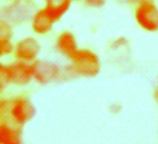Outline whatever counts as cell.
I'll return each mask as SVG.
<instances>
[{
  "label": "cell",
  "mask_w": 158,
  "mask_h": 144,
  "mask_svg": "<svg viewBox=\"0 0 158 144\" xmlns=\"http://www.w3.org/2000/svg\"><path fill=\"white\" fill-rule=\"evenodd\" d=\"M56 45L58 51L70 59L78 50L75 37L71 32L68 31L63 32L61 34H59L56 39Z\"/></svg>",
  "instance_id": "obj_8"
},
{
  "label": "cell",
  "mask_w": 158,
  "mask_h": 144,
  "mask_svg": "<svg viewBox=\"0 0 158 144\" xmlns=\"http://www.w3.org/2000/svg\"><path fill=\"white\" fill-rule=\"evenodd\" d=\"M135 10V21L147 32L158 30V7L153 0H142L137 4Z\"/></svg>",
  "instance_id": "obj_4"
},
{
  "label": "cell",
  "mask_w": 158,
  "mask_h": 144,
  "mask_svg": "<svg viewBox=\"0 0 158 144\" xmlns=\"http://www.w3.org/2000/svg\"><path fill=\"white\" fill-rule=\"evenodd\" d=\"M155 96H156V99L158 100V90H157V91H156V94H155Z\"/></svg>",
  "instance_id": "obj_14"
},
{
  "label": "cell",
  "mask_w": 158,
  "mask_h": 144,
  "mask_svg": "<svg viewBox=\"0 0 158 144\" xmlns=\"http://www.w3.org/2000/svg\"><path fill=\"white\" fill-rule=\"evenodd\" d=\"M40 50V46L37 41L32 37H28L17 43L14 52L18 61L29 63L36 58Z\"/></svg>",
  "instance_id": "obj_6"
},
{
  "label": "cell",
  "mask_w": 158,
  "mask_h": 144,
  "mask_svg": "<svg viewBox=\"0 0 158 144\" xmlns=\"http://www.w3.org/2000/svg\"><path fill=\"white\" fill-rule=\"evenodd\" d=\"M115 44H116L117 47H118V46H122L123 45L125 44L124 39H118V40H116V43H115Z\"/></svg>",
  "instance_id": "obj_13"
},
{
  "label": "cell",
  "mask_w": 158,
  "mask_h": 144,
  "mask_svg": "<svg viewBox=\"0 0 158 144\" xmlns=\"http://www.w3.org/2000/svg\"><path fill=\"white\" fill-rule=\"evenodd\" d=\"M22 142V131L12 123L3 122L0 126L1 144H18Z\"/></svg>",
  "instance_id": "obj_9"
},
{
  "label": "cell",
  "mask_w": 158,
  "mask_h": 144,
  "mask_svg": "<svg viewBox=\"0 0 158 144\" xmlns=\"http://www.w3.org/2000/svg\"><path fill=\"white\" fill-rule=\"evenodd\" d=\"M81 1H82L85 4H86L90 7L94 8L101 7L105 2V0H81Z\"/></svg>",
  "instance_id": "obj_12"
},
{
  "label": "cell",
  "mask_w": 158,
  "mask_h": 144,
  "mask_svg": "<svg viewBox=\"0 0 158 144\" xmlns=\"http://www.w3.org/2000/svg\"><path fill=\"white\" fill-rule=\"evenodd\" d=\"M1 114H7L12 124L22 127L33 118L35 108L27 97L18 95L1 102Z\"/></svg>",
  "instance_id": "obj_1"
},
{
  "label": "cell",
  "mask_w": 158,
  "mask_h": 144,
  "mask_svg": "<svg viewBox=\"0 0 158 144\" xmlns=\"http://www.w3.org/2000/svg\"><path fill=\"white\" fill-rule=\"evenodd\" d=\"M71 63L66 69L70 76L93 77L98 74L101 63L94 52L86 49H78L72 56Z\"/></svg>",
  "instance_id": "obj_2"
},
{
  "label": "cell",
  "mask_w": 158,
  "mask_h": 144,
  "mask_svg": "<svg viewBox=\"0 0 158 144\" xmlns=\"http://www.w3.org/2000/svg\"><path fill=\"white\" fill-rule=\"evenodd\" d=\"M33 78L39 84H47L61 77V70L56 64L48 62H37L32 64Z\"/></svg>",
  "instance_id": "obj_5"
},
{
  "label": "cell",
  "mask_w": 158,
  "mask_h": 144,
  "mask_svg": "<svg viewBox=\"0 0 158 144\" xmlns=\"http://www.w3.org/2000/svg\"><path fill=\"white\" fill-rule=\"evenodd\" d=\"M45 6L41 10L49 19L56 23L68 11L73 0H44Z\"/></svg>",
  "instance_id": "obj_7"
},
{
  "label": "cell",
  "mask_w": 158,
  "mask_h": 144,
  "mask_svg": "<svg viewBox=\"0 0 158 144\" xmlns=\"http://www.w3.org/2000/svg\"><path fill=\"white\" fill-rule=\"evenodd\" d=\"M15 47L13 46L10 38L8 35H2L0 39V53L1 55H8L14 51Z\"/></svg>",
  "instance_id": "obj_11"
},
{
  "label": "cell",
  "mask_w": 158,
  "mask_h": 144,
  "mask_svg": "<svg viewBox=\"0 0 158 144\" xmlns=\"http://www.w3.org/2000/svg\"><path fill=\"white\" fill-rule=\"evenodd\" d=\"M54 24L40 9L35 13L32 18V30L39 35H44L50 32Z\"/></svg>",
  "instance_id": "obj_10"
},
{
  "label": "cell",
  "mask_w": 158,
  "mask_h": 144,
  "mask_svg": "<svg viewBox=\"0 0 158 144\" xmlns=\"http://www.w3.org/2000/svg\"><path fill=\"white\" fill-rule=\"evenodd\" d=\"M1 84L5 85L13 84L15 85H25L33 78V66L18 61L10 65H2L0 67Z\"/></svg>",
  "instance_id": "obj_3"
}]
</instances>
